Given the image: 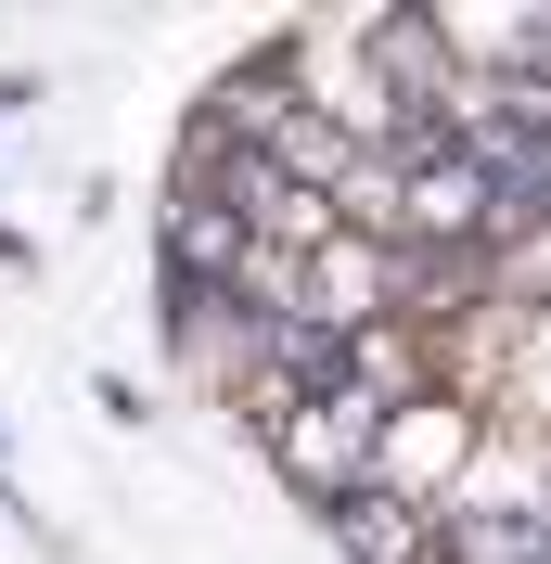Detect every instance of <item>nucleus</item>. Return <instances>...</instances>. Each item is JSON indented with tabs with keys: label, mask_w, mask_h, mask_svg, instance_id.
Instances as JSON below:
<instances>
[{
	"label": "nucleus",
	"mask_w": 551,
	"mask_h": 564,
	"mask_svg": "<svg viewBox=\"0 0 551 564\" xmlns=\"http://www.w3.org/2000/svg\"><path fill=\"white\" fill-rule=\"evenodd\" d=\"M334 552H346V564H436V513H423V500L359 488V500L334 513Z\"/></svg>",
	"instance_id": "3"
},
{
	"label": "nucleus",
	"mask_w": 551,
	"mask_h": 564,
	"mask_svg": "<svg viewBox=\"0 0 551 564\" xmlns=\"http://www.w3.org/2000/svg\"><path fill=\"white\" fill-rule=\"evenodd\" d=\"M385 398H359V386H334V398H309V411H282V423H257V449H270V475L295 500H321V513H346V500L372 488V462H385Z\"/></svg>",
	"instance_id": "1"
},
{
	"label": "nucleus",
	"mask_w": 551,
	"mask_h": 564,
	"mask_svg": "<svg viewBox=\"0 0 551 564\" xmlns=\"http://www.w3.org/2000/svg\"><path fill=\"white\" fill-rule=\"evenodd\" d=\"M0 500H13V462H0Z\"/></svg>",
	"instance_id": "4"
},
{
	"label": "nucleus",
	"mask_w": 551,
	"mask_h": 564,
	"mask_svg": "<svg viewBox=\"0 0 551 564\" xmlns=\"http://www.w3.org/2000/svg\"><path fill=\"white\" fill-rule=\"evenodd\" d=\"M475 449H487V411H475L462 386H436V398H411V411L385 423L372 488H385V500H423V513H449V488L475 475Z\"/></svg>",
	"instance_id": "2"
}]
</instances>
